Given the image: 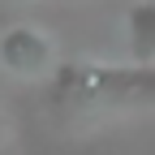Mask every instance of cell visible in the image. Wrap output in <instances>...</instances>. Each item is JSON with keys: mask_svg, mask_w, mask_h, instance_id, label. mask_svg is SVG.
Returning <instances> with one entry per match:
<instances>
[{"mask_svg": "<svg viewBox=\"0 0 155 155\" xmlns=\"http://www.w3.org/2000/svg\"><path fill=\"white\" fill-rule=\"evenodd\" d=\"M52 99L86 112L155 108V65H91L69 61L52 69Z\"/></svg>", "mask_w": 155, "mask_h": 155, "instance_id": "cell-1", "label": "cell"}, {"mask_svg": "<svg viewBox=\"0 0 155 155\" xmlns=\"http://www.w3.org/2000/svg\"><path fill=\"white\" fill-rule=\"evenodd\" d=\"M0 65L17 78H43L52 69V39L35 26H9L0 35Z\"/></svg>", "mask_w": 155, "mask_h": 155, "instance_id": "cell-2", "label": "cell"}, {"mask_svg": "<svg viewBox=\"0 0 155 155\" xmlns=\"http://www.w3.org/2000/svg\"><path fill=\"white\" fill-rule=\"evenodd\" d=\"M125 39L134 65H155V0H134L125 9Z\"/></svg>", "mask_w": 155, "mask_h": 155, "instance_id": "cell-3", "label": "cell"}]
</instances>
